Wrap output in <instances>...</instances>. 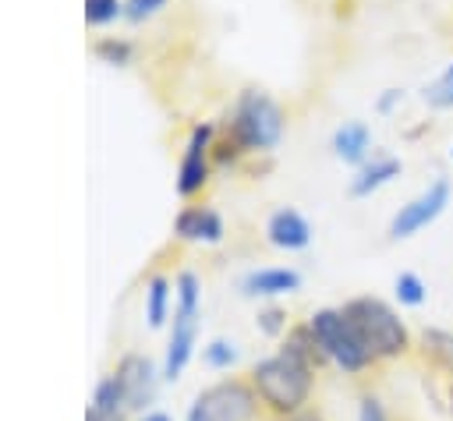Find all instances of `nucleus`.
Listing matches in <instances>:
<instances>
[{
	"mask_svg": "<svg viewBox=\"0 0 453 421\" xmlns=\"http://www.w3.org/2000/svg\"><path fill=\"white\" fill-rule=\"evenodd\" d=\"M251 389L258 393V400L280 414V417H290L297 410H304L311 389H315V364L297 354L294 347H280L276 354L255 361L251 368Z\"/></svg>",
	"mask_w": 453,
	"mask_h": 421,
	"instance_id": "f257e3e1",
	"label": "nucleus"
},
{
	"mask_svg": "<svg viewBox=\"0 0 453 421\" xmlns=\"http://www.w3.org/2000/svg\"><path fill=\"white\" fill-rule=\"evenodd\" d=\"M350 325L357 329L361 343L368 347V354L375 361H393V357H403L411 350V329L407 322L396 315L393 304H386L382 297H350L343 304Z\"/></svg>",
	"mask_w": 453,
	"mask_h": 421,
	"instance_id": "f03ea898",
	"label": "nucleus"
},
{
	"mask_svg": "<svg viewBox=\"0 0 453 421\" xmlns=\"http://www.w3.org/2000/svg\"><path fill=\"white\" fill-rule=\"evenodd\" d=\"M308 329H311V336H315L322 357L333 361L340 371L361 375V371H368V368L375 364V357H372L368 347L361 343V336H357V329L350 325V318H347L343 308H319V311H311Z\"/></svg>",
	"mask_w": 453,
	"mask_h": 421,
	"instance_id": "7ed1b4c3",
	"label": "nucleus"
},
{
	"mask_svg": "<svg viewBox=\"0 0 453 421\" xmlns=\"http://www.w3.org/2000/svg\"><path fill=\"white\" fill-rule=\"evenodd\" d=\"M283 138V110L258 88H244L230 113V142L241 149H273Z\"/></svg>",
	"mask_w": 453,
	"mask_h": 421,
	"instance_id": "20e7f679",
	"label": "nucleus"
},
{
	"mask_svg": "<svg viewBox=\"0 0 453 421\" xmlns=\"http://www.w3.org/2000/svg\"><path fill=\"white\" fill-rule=\"evenodd\" d=\"M258 393L251 389V382H241V379H223V382H212L205 386L184 421H251L258 414Z\"/></svg>",
	"mask_w": 453,
	"mask_h": 421,
	"instance_id": "39448f33",
	"label": "nucleus"
},
{
	"mask_svg": "<svg viewBox=\"0 0 453 421\" xmlns=\"http://www.w3.org/2000/svg\"><path fill=\"white\" fill-rule=\"evenodd\" d=\"M195 336H198V279L191 272L177 276V308H173V329L163 357V379H177L191 354H195Z\"/></svg>",
	"mask_w": 453,
	"mask_h": 421,
	"instance_id": "423d86ee",
	"label": "nucleus"
},
{
	"mask_svg": "<svg viewBox=\"0 0 453 421\" xmlns=\"http://www.w3.org/2000/svg\"><path fill=\"white\" fill-rule=\"evenodd\" d=\"M449 205V180L446 177H435L421 195H414L411 202H403L393 219H389V241H407L414 233H421L428 223H435Z\"/></svg>",
	"mask_w": 453,
	"mask_h": 421,
	"instance_id": "0eeeda50",
	"label": "nucleus"
},
{
	"mask_svg": "<svg viewBox=\"0 0 453 421\" xmlns=\"http://www.w3.org/2000/svg\"><path fill=\"white\" fill-rule=\"evenodd\" d=\"M209 152H212V124H198L184 145V159L177 170V191L195 195L209 180Z\"/></svg>",
	"mask_w": 453,
	"mask_h": 421,
	"instance_id": "6e6552de",
	"label": "nucleus"
},
{
	"mask_svg": "<svg viewBox=\"0 0 453 421\" xmlns=\"http://www.w3.org/2000/svg\"><path fill=\"white\" fill-rule=\"evenodd\" d=\"M265 237H269V244H276V248H283V251H301V248H308V241H311V223L297 212V209H276L273 216H269V223H265Z\"/></svg>",
	"mask_w": 453,
	"mask_h": 421,
	"instance_id": "1a4fd4ad",
	"label": "nucleus"
},
{
	"mask_svg": "<svg viewBox=\"0 0 453 421\" xmlns=\"http://www.w3.org/2000/svg\"><path fill=\"white\" fill-rule=\"evenodd\" d=\"M301 290V272L287 269V265H269V269H255L241 279V294L244 297H280V294H294Z\"/></svg>",
	"mask_w": 453,
	"mask_h": 421,
	"instance_id": "9d476101",
	"label": "nucleus"
},
{
	"mask_svg": "<svg viewBox=\"0 0 453 421\" xmlns=\"http://www.w3.org/2000/svg\"><path fill=\"white\" fill-rule=\"evenodd\" d=\"M117 375H120V382H124V393H127L131 410H142V407L152 400V393H156V368H152L145 357L127 354V357L117 364Z\"/></svg>",
	"mask_w": 453,
	"mask_h": 421,
	"instance_id": "9b49d317",
	"label": "nucleus"
},
{
	"mask_svg": "<svg viewBox=\"0 0 453 421\" xmlns=\"http://www.w3.org/2000/svg\"><path fill=\"white\" fill-rule=\"evenodd\" d=\"M127 410H131V403H127L124 382H120V375L113 371V375H106V379L96 386V396H92V403H88V410H85V421H124Z\"/></svg>",
	"mask_w": 453,
	"mask_h": 421,
	"instance_id": "f8f14e48",
	"label": "nucleus"
},
{
	"mask_svg": "<svg viewBox=\"0 0 453 421\" xmlns=\"http://www.w3.org/2000/svg\"><path fill=\"white\" fill-rule=\"evenodd\" d=\"M173 230L177 237L184 241H223V219L216 209H205V205H191V209H180L177 219H173Z\"/></svg>",
	"mask_w": 453,
	"mask_h": 421,
	"instance_id": "ddd939ff",
	"label": "nucleus"
},
{
	"mask_svg": "<svg viewBox=\"0 0 453 421\" xmlns=\"http://www.w3.org/2000/svg\"><path fill=\"white\" fill-rule=\"evenodd\" d=\"M400 159L396 156H375L372 163H361V170L350 177V195L354 198H368L372 191L386 188L393 177H400Z\"/></svg>",
	"mask_w": 453,
	"mask_h": 421,
	"instance_id": "4468645a",
	"label": "nucleus"
},
{
	"mask_svg": "<svg viewBox=\"0 0 453 421\" xmlns=\"http://www.w3.org/2000/svg\"><path fill=\"white\" fill-rule=\"evenodd\" d=\"M368 145H372V131H368L365 120H347L333 131V152L343 163H365Z\"/></svg>",
	"mask_w": 453,
	"mask_h": 421,
	"instance_id": "2eb2a0df",
	"label": "nucleus"
},
{
	"mask_svg": "<svg viewBox=\"0 0 453 421\" xmlns=\"http://www.w3.org/2000/svg\"><path fill=\"white\" fill-rule=\"evenodd\" d=\"M166 304H170V279L166 276H152L145 287V318L152 329H159L166 322Z\"/></svg>",
	"mask_w": 453,
	"mask_h": 421,
	"instance_id": "dca6fc26",
	"label": "nucleus"
},
{
	"mask_svg": "<svg viewBox=\"0 0 453 421\" xmlns=\"http://www.w3.org/2000/svg\"><path fill=\"white\" fill-rule=\"evenodd\" d=\"M421 343H425V354H428L439 368H446V371L453 375V333H449V329H439V325H428V329L421 333Z\"/></svg>",
	"mask_w": 453,
	"mask_h": 421,
	"instance_id": "f3484780",
	"label": "nucleus"
},
{
	"mask_svg": "<svg viewBox=\"0 0 453 421\" xmlns=\"http://www.w3.org/2000/svg\"><path fill=\"white\" fill-rule=\"evenodd\" d=\"M393 294H396V301H400L403 308H421V304L428 301V283H425L418 272L403 269V272H396V279H393Z\"/></svg>",
	"mask_w": 453,
	"mask_h": 421,
	"instance_id": "a211bd4d",
	"label": "nucleus"
},
{
	"mask_svg": "<svg viewBox=\"0 0 453 421\" xmlns=\"http://www.w3.org/2000/svg\"><path fill=\"white\" fill-rule=\"evenodd\" d=\"M425 103L435 106V110H449L453 106V60L446 64V71L432 85H425Z\"/></svg>",
	"mask_w": 453,
	"mask_h": 421,
	"instance_id": "6ab92c4d",
	"label": "nucleus"
},
{
	"mask_svg": "<svg viewBox=\"0 0 453 421\" xmlns=\"http://www.w3.org/2000/svg\"><path fill=\"white\" fill-rule=\"evenodd\" d=\"M202 361H205L209 368H216V371L237 364V343H230V340H209V343L202 347Z\"/></svg>",
	"mask_w": 453,
	"mask_h": 421,
	"instance_id": "aec40b11",
	"label": "nucleus"
},
{
	"mask_svg": "<svg viewBox=\"0 0 453 421\" xmlns=\"http://www.w3.org/2000/svg\"><path fill=\"white\" fill-rule=\"evenodd\" d=\"M124 11L120 0H85V21L88 25H106L110 18H117Z\"/></svg>",
	"mask_w": 453,
	"mask_h": 421,
	"instance_id": "412c9836",
	"label": "nucleus"
},
{
	"mask_svg": "<svg viewBox=\"0 0 453 421\" xmlns=\"http://www.w3.org/2000/svg\"><path fill=\"white\" fill-rule=\"evenodd\" d=\"M357 421H393V417H389L386 403H382L375 393H365V396L357 400Z\"/></svg>",
	"mask_w": 453,
	"mask_h": 421,
	"instance_id": "4be33fe9",
	"label": "nucleus"
},
{
	"mask_svg": "<svg viewBox=\"0 0 453 421\" xmlns=\"http://www.w3.org/2000/svg\"><path fill=\"white\" fill-rule=\"evenodd\" d=\"M166 0H124V18H131V21H142V18H149V14H156L159 7H163Z\"/></svg>",
	"mask_w": 453,
	"mask_h": 421,
	"instance_id": "5701e85b",
	"label": "nucleus"
},
{
	"mask_svg": "<svg viewBox=\"0 0 453 421\" xmlns=\"http://www.w3.org/2000/svg\"><path fill=\"white\" fill-rule=\"evenodd\" d=\"M96 53L106 57L110 64H124V60L131 57V46H127V42H117V39H103V42L96 46Z\"/></svg>",
	"mask_w": 453,
	"mask_h": 421,
	"instance_id": "b1692460",
	"label": "nucleus"
},
{
	"mask_svg": "<svg viewBox=\"0 0 453 421\" xmlns=\"http://www.w3.org/2000/svg\"><path fill=\"white\" fill-rule=\"evenodd\" d=\"M258 325H262V333H269V336H276L287 322H283V311L280 308H265L262 315H258Z\"/></svg>",
	"mask_w": 453,
	"mask_h": 421,
	"instance_id": "393cba45",
	"label": "nucleus"
},
{
	"mask_svg": "<svg viewBox=\"0 0 453 421\" xmlns=\"http://www.w3.org/2000/svg\"><path fill=\"white\" fill-rule=\"evenodd\" d=\"M400 99H403V92H400V88H386V92L379 96V110H382V113H389V110H393Z\"/></svg>",
	"mask_w": 453,
	"mask_h": 421,
	"instance_id": "a878e982",
	"label": "nucleus"
},
{
	"mask_svg": "<svg viewBox=\"0 0 453 421\" xmlns=\"http://www.w3.org/2000/svg\"><path fill=\"white\" fill-rule=\"evenodd\" d=\"M283 421H322L319 414H308V410H297V414H290V417H283Z\"/></svg>",
	"mask_w": 453,
	"mask_h": 421,
	"instance_id": "bb28decb",
	"label": "nucleus"
},
{
	"mask_svg": "<svg viewBox=\"0 0 453 421\" xmlns=\"http://www.w3.org/2000/svg\"><path fill=\"white\" fill-rule=\"evenodd\" d=\"M138 421H173V417L163 414V410H152V414H145V417H138Z\"/></svg>",
	"mask_w": 453,
	"mask_h": 421,
	"instance_id": "cd10ccee",
	"label": "nucleus"
},
{
	"mask_svg": "<svg viewBox=\"0 0 453 421\" xmlns=\"http://www.w3.org/2000/svg\"><path fill=\"white\" fill-rule=\"evenodd\" d=\"M449 156H453V149H449Z\"/></svg>",
	"mask_w": 453,
	"mask_h": 421,
	"instance_id": "c85d7f7f",
	"label": "nucleus"
}]
</instances>
